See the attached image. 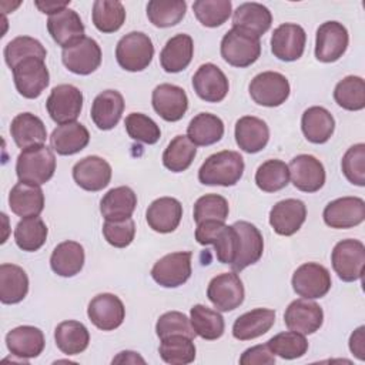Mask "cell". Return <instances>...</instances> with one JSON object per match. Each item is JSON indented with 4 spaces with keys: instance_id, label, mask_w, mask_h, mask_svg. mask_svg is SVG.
<instances>
[{
    "instance_id": "4dcf8cb0",
    "label": "cell",
    "mask_w": 365,
    "mask_h": 365,
    "mask_svg": "<svg viewBox=\"0 0 365 365\" xmlns=\"http://www.w3.org/2000/svg\"><path fill=\"white\" fill-rule=\"evenodd\" d=\"M88 141V130L77 121L57 125L50 135V145L60 155H73L86 148Z\"/></svg>"
},
{
    "instance_id": "4fadbf2b",
    "label": "cell",
    "mask_w": 365,
    "mask_h": 365,
    "mask_svg": "<svg viewBox=\"0 0 365 365\" xmlns=\"http://www.w3.org/2000/svg\"><path fill=\"white\" fill-rule=\"evenodd\" d=\"M190 251L171 252L160 258L151 268L153 279L164 288H175L187 282L191 277Z\"/></svg>"
},
{
    "instance_id": "681fc988",
    "label": "cell",
    "mask_w": 365,
    "mask_h": 365,
    "mask_svg": "<svg viewBox=\"0 0 365 365\" xmlns=\"http://www.w3.org/2000/svg\"><path fill=\"white\" fill-rule=\"evenodd\" d=\"M289 182L288 165L281 160H267L255 173V184L265 192H275L285 188Z\"/></svg>"
},
{
    "instance_id": "d590c367",
    "label": "cell",
    "mask_w": 365,
    "mask_h": 365,
    "mask_svg": "<svg viewBox=\"0 0 365 365\" xmlns=\"http://www.w3.org/2000/svg\"><path fill=\"white\" fill-rule=\"evenodd\" d=\"M135 207L137 195L127 185L111 188L100 201V212L107 221L131 218Z\"/></svg>"
},
{
    "instance_id": "ffe728a7",
    "label": "cell",
    "mask_w": 365,
    "mask_h": 365,
    "mask_svg": "<svg viewBox=\"0 0 365 365\" xmlns=\"http://www.w3.org/2000/svg\"><path fill=\"white\" fill-rule=\"evenodd\" d=\"M192 88L201 100L220 103L228 94L230 83L220 67L212 63H205L200 66L192 76Z\"/></svg>"
},
{
    "instance_id": "ac0fdd59",
    "label": "cell",
    "mask_w": 365,
    "mask_h": 365,
    "mask_svg": "<svg viewBox=\"0 0 365 365\" xmlns=\"http://www.w3.org/2000/svg\"><path fill=\"white\" fill-rule=\"evenodd\" d=\"M232 225L238 234V248L231 268L237 272L255 264L262 257L264 238L259 230L248 221H237Z\"/></svg>"
},
{
    "instance_id": "8d00e7d4",
    "label": "cell",
    "mask_w": 365,
    "mask_h": 365,
    "mask_svg": "<svg viewBox=\"0 0 365 365\" xmlns=\"http://www.w3.org/2000/svg\"><path fill=\"white\" fill-rule=\"evenodd\" d=\"M301 128L309 143L324 144L334 134L335 120L327 108L314 106L304 111L301 118Z\"/></svg>"
},
{
    "instance_id": "e0dca14e",
    "label": "cell",
    "mask_w": 365,
    "mask_h": 365,
    "mask_svg": "<svg viewBox=\"0 0 365 365\" xmlns=\"http://www.w3.org/2000/svg\"><path fill=\"white\" fill-rule=\"evenodd\" d=\"M294 187L304 192H315L325 184V168L322 163L309 154L294 157L288 165Z\"/></svg>"
},
{
    "instance_id": "e575fe53",
    "label": "cell",
    "mask_w": 365,
    "mask_h": 365,
    "mask_svg": "<svg viewBox=\"0 0 365 365\" xmlns=\"http://www.w3.org/2000/svg\"><path fill=\"white\" fill-rule=\"evenodd\" d=\"M275 322V311L255 308L240 315L232 325V335L240 341H250L267 334Z\"/></svg>"
},
{
    "instance_id": "836d02e7",
    "label": "cell",
    "mask_w": 365,
    "mask_h": 365,
    "mask_svg": "<svg viewBox=\"0 0 365 365\" xmlns=\"http://www.w3.org/2000/svg\"><path fill=\"white\" fill-rule=\"evenodd\" d=\"M194 54V43L188 34H175L160 53V64L167 73H180L188 67Z\"/></svg>"
},
{
    "instance_id": "6f0895ef",
    "label": "cell",
    "mask_w": 365,
    "mask_h": 365,
    "mask_svg": "<svg viewBox=\"0 0 365 365\" xmlns=\"http://www.w3.org/2000/svg\"><path fill=\"white\" fill-rule=\"evenodd\" d=\"M155 332L160 339L168 338L171 335H184L192 339L195 338V332L191 327L190 318L178 311H170L163 314L155 324Z\"/></svg>"
},
{
    "instance_id": "c3c4849f",
    "label": "cell",
    "mask_w": 365,
    "mask_h": 365,
    "mask_svg": "<svg viewBox=\"0 0 365 365\" xmlns=\"http://www.w3.org/2000/svg\"><path fill=\"white\" fill-rule=\"evenodd\" d=\"M160 356L171 365H187L195 359V345L192 338L184 335H171L160 339Z\"/></svg>"
},
{
    "instance_id": "d6a6232c",
    "label": "cell",
    "mask_w": 365,
    "mask_h": 365,
    "mask_svg": "<svg viewBox=\"0 0 365 365\" xmlns=\"http://www.w3.org/2000/svg\"><path fill=\"white\" fill-rule=\"evenodd\" d=\"M10 134L16 145L21 150L34 145H41L47 138V130L44 123L31 113L17 114L11 120Z\"/></svg>"
},
{
    "instance_id": "816d5d0a",
    "label": "cell",
    "mask_w": 365,
    "mask_h": 365,
    "mask_svg": "<svg viewBox=\"0 0 365 365\" xmlns=\"http://www.w3.org/2000/svg\"><path fill=\"white\" fill-rule=\"evenodd\" d=\"M267 345L274 355H278L284 359L301 358L308 351V341L302 334L295 331L279 332L274 335L267 342Z\"/></svg>"
},
{
    "instance_id": "bcb514c9",
    "label": "cell",
    "mask_w": 365,
    "mask_h": 365,
    "mask_svg": "<svg viewBox=\"0 0 365 365\" xmlns=\"http://www.w3.org/2000/svg\"><path fill=\"white\" fill-rule=\"evenodd\" d=\"M187 11L184 0H151L147 4V17L155 27H171L178 24Z\"/></svg>"
},
{
    "instance_id": "6125c7cd",
    "label": "cell",
    "mask_w": 365,
    "mask_h": 365,
    "mask_svg": "<svg viewBox=\"0 0 365 365\" xmlns=\"http://www.w3.org/2000/svg\"><path fill=\"white\" fill-rule=\"evenodd\" d=\"M34 4L41 13H47L51 16V14H56V13L61 11L63 9L68 7L70 1H36Z\"/></svg>"
},
{
    "instance_id": "94428289",
    "label": "cell",
    "mask_w": 365,
    "mask_h": 365,
    "mask_svg": "<svg viewBox=\"0 0 365 365\" xmlns=\"http://www.w3.org/2000/svg\"><path fill=\"white\" fill-rule=\"evenodd\" d=\"M365 327H358L349 336V349L359 359H365Z\"/></svg>"
},
{
    "instance_id": "6da1fadb",
    "label": "cell",
    "mask_w": 365,
    "mask_h": 365,
    "mask_svg": "<svg viewBox=\"0 0 365 365\" xmlns=\"http://www.w3.org/2000/svg\"><path fill=\"white\" fill-rule=\"evenodd\" d=\"M244 174V158L240 153L224 150L211 154L198 170V180L204 185H235Z\"/></svg>"
},
{
    "instance_id": "52a82bcc",
    "label": "cell",
    "mask_w": 365,
    "mask_h": 365,
    "mask_svg": "<svg viewBox=\"0 0 365 365\" xmlns=\"http://www.w3.org/2000/svg\"><path fill=\"white\" fill-rule=\"evenodd\" d=\"M248 90L254 103L264 107H278L289 97L291 87L284 74L277 71H262L251 80Z\"/></svg>"
},
{
    "instance_id": "f6af8a7d",
    "label": "cell",
    "mask_w": 365,
    "mask_h": 365,
    "mask_svg": "<svg viewBox=\"0 0 365 365\" xmlns=\"http://www.w3.org/2000/svg\"><path fill=\"white\" fill-rule=\"evenodd\" d=\"M93 24L101 33H114L125 21V9L117 0H97L93 3Z\"/></svg>"
},
{
    "instance_id": "ab89813d",
    "label": "cell",
    "mask_w": 365,
    "mask_h": 365,
    "mask_svg": "<svg viewBox=\"0 0 365 365\" xmlns=\"http://www.w3.org/2000/svg\"><path fill=\"white\" fill-rule=\"evenodd\" d=\"M57 348L66 355H77L87 349L90 334L84 324L78 321H63L54 329Z\"/></svg>"
},
{
    "instance_id": "ee69618b",
    "label": "cell",
    "mask_w": 365,
    "mask_h": 365,
    "mask_svg": "<svg viewBox=\"0 0 365 365\" xmlns=\"http://www.w3.org/2000/svg\"><path fill=\"white\" fill-rule=\"evenodd\" d=\"M195 154V144L187 135H177L164 150L163 164L173 173H182L192 164Z\"/></svg>"
},
{
    "instance_id": "be15d7a7",
    "label": "cell",
    "mask_w": 365,
    "mask_h": 365,
    "mask_svg": "<svg viewBox=\"0 0 365 365\" xmlns=\"http://www.w3.org/2000/svg\"><path fill=\"white\" fill-rule=\"evenodd\" d=\"M113 364H145L144 358L134 351H123L114 359Z\"/></svg>"
},
{
    "instance_id": "83f0119b",
    "label": "cell",
    "mask_w": 365,
    "mask_h": 365,
    "mask_svg": "<svg viewBox=\"0 0 365 365\" xmlns=\"http://www.w3.org/2000/svg\"><path fill=\"white\" fill-rule=\"evenodd\" d=\"M268 140L269 128L264 120L254 115H244L235 123V141L242 151L255 154L265 148Z\"/></svg>"
},
{
    "instance_id": "9f6ffc18",
    "label": "cell",
    "mask_w": 365,
    "mask_h": 365,
    "mask_svg": "<svg viewBox=\"0 0 365 365\" xmlns=\"http://www.w3.org/2000/svg\"><path fill=\"white\" fill-rule=\"evenodd\" d=\"M346 180L358 187L365 185V144L358 143L346 150L341 161Z\"/></svg>"
},
{
    "instance_id": "60d3db41",
    "label": "cell",
    "mask_w": 365,
    "mask_h": 365,
    "mask_svg": "<svg viewBox=\"0 0 365 365\" xmlns=\"http://www.w3.org/2000/svg\"><path fill=\"white\" fill-rule=\"evenodd\" d=\"M224 135V123L211 113L197 114L187 127V137L195 145H211L218 143Z\"/></svg>"
},
{
    "instance_id": "8992f818",
    "label": "cell",
    "mask_w": 365,
    "mask_h": 365,
    "mask_svg": "<svg viewBox=\"0 0 365 365\" xmlns=\"http://www.w3.org/2000/svg\"><path fill=\"white\" fill-rule=\"evenodd\" d=\"M331 262L339 279L345 282L361 279L365 267V245L358 240H342L334 247Z\"/></svg>"
},
{
    "instance_id": "f546056e",
    "label": "cell",
    "mask_w": 365,
    "mask_h": 365,
    "mask_svg": "<svg viewBox=\"0 0 365 365\" xmlns=\"http://www.w3.org/2000/svg\"><path fill=\"white\" fill-rule=\"evenodd\" d=\"M124 111V98L117 90L100 93L91 104V120L100 130H111L117 125Z\"/></svg>"
},
{
    "instance_id": "603a6c76",
    "label": "cell",
    "mask_w": 365,
    "mask_h": 365,
    "mask_svg": "<svg viewBox=\"0 0 365 365\" xmlns=\"http://www.w3.org/2000/svg\"><path fill=\"white\" fill-rule=\"evenodd\" d=\"M73 178L86 191H100L110 184L111 167L104 158L88 155L74 164Z\"/></svg>"
},
{
    "instance_id": "7a4b0ae2",
    "label": "cell",
    "mask_w": 365,
    "mask_h": 365,
    "mask_svg": "<svg viewBox=\"0 0 365 365\" xmlns=\"http://www.w3.org/2000/svg\"><path fill=\"white\" fill-rule=\"evenodd\" d=\"M56 171V157L47 145H34L21 153L16 161V174L19 181L34 185L46 184Z\"/></svg>"
},
{
    "instance_id": "f35d334b",
    "label": "cell",
    "mask_w": 365,
    "mask_h": 365,
    "mask_svg": "<svg viewBox=\"0 0 365 365\" xmlns=\"http://www.w3.org/2000/svg\"><path fill=\"white\" fill-rule=\"evenodd\" d=\"M29 292V277L26 271L14 264L0 265V301L3 304H17Z\"/></svg>"
},
{
    "instance_id": "74e56055",
    "label": "cell",
    "mask_w": 365,
    "mask_h": 365,
    "mask_svg": "<svg viewBox=\"0 0 365 365\" xmlns=\"http://www.w3.org/2000/svg\"><path fill=\"white\" fill-rule=\"evenodd\" d=\"M84 248L80 242H60L51 252L50 267L60 277H74L84 267Z\"/></svg>"
},
{
    "instance_id": "7402d4cb",
    "label": "cell",
    "mask_w": 365,
    "mask_h": 365,
    "mask_svg": "<svg viewBox=\"0 0 365 365\" xmlns=\"http://www.w3.org/2000/svg\"><path fill=\"white\" fill-rule=\"evenodd\" d=\"M151 103L154 111L165 121H178L188 108V97L185 91L175 84H160L153 90Z\"/></svg>"
},
{
    "instance_id": "8fae6325",
    "label": "cell",
    "mask_w": 365,
    "mask_h": 365,
    "mask_svg": "<svg viewBox=\"0 0 365 365\" xmlns=\"http://www.w3.org/2000/svg\"><path fill=\"white\" fill-rule=\"evenodd\" d=\"M13 80L24 98H37L48 86L50 74L43 58L31 57L13 68Z\"/></svg>"
},
{
    "instance_id": "f5cc1de1",
    "label": "cell",
    "mask_w": 365,
    "mask_h": 365,
    "mask_svg": "<svg viewBox=\"0 0 365 365\" xmlns=\"http://www.w3.org/2000/svg\"><path fill=\"white\" fill-rule=\"evenodd\" d=\"M197 20L205 27H218L224 24L232 11L230 0H197L192 4Z\"/></svg>"
},
{
    "instance_id": "9a60e30c",
    "label": "cell",
    "mask_w": 365,
    "mask_h": 365,
    "mask_svg": "<svg viewBox=\"0 0 365 365\" xmlns=\"http://www.w3.org/2000/svg\"><path fill=\"white\" fill-rule=\"evenodd\" d=\"M324 222L336 230L352 228L365 220V201L359 197H342L331 201L322 212Z\"/></svg>"
},
{
    "instance_id": "b9f144b4",
    "label": "cell",
    "mask_w": 365,
    "mask_h": 365,
    "mask_svg": "<svg viewBox=\"0 0 365 365\" xmlns=\"http://www.w3.org/2000/svg\"><path fill=\"white\" fill-rule=\"evenodd\" d=\"M190 322L195 335L207 341H214L222 336L225 324L218 311H214L205 305L197 304L190 311Z\"/></svg>"
},
{
    "instance_id": "db71d44e",
    "label": "cell",
    "mask_w": 365,
    "mask_h": 365,
    "mask_svg": "<svg viewBox=\"0 0 365 365\" xmlns=\"http://www.w3.org/2000/svg\"><path fill=\"white\" fill-rule=\"evenodd\" d=\"M228 201L218 194H205L194 204L192 217L197 224L204 221H225L228 218Z\"/></svg>"
},
{
    "instance_id": "4316f807",
    "label": "cell",
    "mask_w": 365,
    "mask_h": 365,
    "mask_svg": "<svg viewBox=\"0 0 365 365\" xmlns=\"http://www.w3.org/2000/svg\"><path fill=\"white\" fill-rule=\"evenodd\" d=\"M47 30L51 38L63 48L84 37V24L80 16L68 7L48 16Z\"/></svg>"
},
{
    "instance_id": "484cf974",
    "label": "cell",
    "mask_w": 365,
    "mask_h": 365,
    "mask_svg": "<svg viewBox=\"0 0 365 365\" xmlns=\"http://www.w3.org/2000/svg\"><path fill=\"white\" fill-rule=\"evenodd\" d=\"M182 205L177 198L161 197L154 200L145 212L148 227L160 234L173 232L181 221Z\"/></svg>"
},
{
    "instance_id": "9c48e42d",
    "label": "cell",
    "mask_w": 365,
    "mask_h": 365,
    "mask_svg": "<svg viewBox=\"0 0 365 365\" xmlns=\"http://www.w3.org/2000/svg\"><path fill=\"white\" fill-rule=\"evenodd\" d=\"M46 108L51 120L58 125L73 123L81 113L83 93L73 84H58L51 90Z\"/></svg>"
},
{
    "instance_id": "3957f363",
    "label": "cell",
    "mask_w": 365,
    "mask_h": 365,
    "mask_svg": "<svg viewBox=\"0 0 365 365\" xmlns=\"http://www.w3.org/2000/svg\"><path fill=\"white\" fill-rule=\"evenodd\" d=\"M195 240L201 245H214L217 259L222 264H232L238 248V234L234 225L222 221H204L197 224Z\"/></svg>"
},
{
    "instance_id": "ba28073f",
    "label": "cell",
    "mask_w": 365,
    "mask_h": 365,
    "mask_svg": "<svg viewBox=\"0 0 365 365\" xmlns=\"http://www.w3.org/2000/svg\"><path fill=\"white\" fill-rule=\"evenodd\" d=\"M61 60L68 71L88 76L101 64V48L94 38L84 36L63 48Z\"/></svg>"
},
{
    "instance_id": "91938a15",
    "label": "cell",
    "mask_w": 365,
    "mask_h": 365,
    "mask_svg": "<svg viewBox=\"0 0 365 365\" xmlns=\"http://www.w3.org/2000/svg\"><path fill=\"white\" fill-rule=\"evenodd\" d=\"M241 365H274L275 355L271 352L267 344L255 345L245 349L240 358Z\"/></svg>"
},
{
    "instance_id": "277c9868",
    "label": "cell",
    "mask_w": 365,
    "mask_h": 365,
    "mask_svg": "<svg viewBox=\"0 0 365 365\" xmlns=\"http://www.w3.org/2000/svg\"><path fill=\"white\" fill-rule=\"evenodd\" d=\"M221 57L234 67H248L261 56L259 37L238 29L228 30L221 40Z\"/></svg>"
},
{
    "instance_id": "680465c9",
    "label": "cell",
    "mask_w": 365,
    "mask_h": 365,
    "mask_svg": "<svg viewBox=\"0 0 365 365\" xmlns=\"http://www.w3.org/2000/svg\"><path fill=\"white\" fill-rule=\"evenodd\" d=\"M103 235L106 241L115 248L128 247L135 235V224L131 218L107 221L103 224Z\"/></svg>"
},
{
    "instance_id": "7dc6e473",
    "label": "cell",
    "mask_w": 365,
    "mask_h": 365,
    "mask_svg": "<svg viewBox=\"0 0 365 365\" xmlns=\"http://www.w3.org/2000/svg\"><path fill=\"white\" fill-rule=\"evenodd\" d=\"M335 103L349 111H359L365 107V81L358 76H346L334 88Z\"/></svg>"
},
{
    "instance_id": "cb8c5ba5",
    "label": "cell",
    "mask_w": 365,
    "mask_h": 365,
    "mask_svg": "<svg viewBox=\"0 0 365 365\" xmlns=\"http://www.w3.org/2000/svg\"><path fill=\"white\" fill-rule=\"evenodd\" d=\"M307 218V207L301 200L287 198L278 201L269 211V224L279 235L295 234Z\"/></svg>"
},
{
    "instance_id": "44dd1931",
    "label": "cell",
    "mask_w": 365,
    "mask_h": 365,
    "mask_svg": "<svg viewBox=\"0 0 365 365\" xmlns=\"http://www.w3.org/2000/svg\"><path fill=\"white\" fill-rule=\"evenodd\" d=\"M305 41L307 34L301 26L284 23L272 33L271 51L278 60L295 61L304 54Z\"/></svg>"
},
{
    "instance_id": "11a10c76",
    "label": "cell",
    "mask_w": 365,
    "mask_h": 365,
    "mask_svg": "<svg viewBox=\"0 0 365 365\" xmlns=\"http://www.w3.org/2000/svg\"><path fill=\"white\" fill-rule=\"evenodd\" d=\"M124 125L128 137L144 144H155L161 137V131L157 123L143 113L128 114L125 117Z\"/></svg>"
},
{
    "instance_id": "d4e9b609",
    "label": "cell",
    "mask_w": 365,
    "mask_h": 365,
    "mask_svg": "<svg viewBox=\"0 0 365 365\" xmlns=\"http://www.w3.org/2000/svg\"><path fill=\"white\" fill-rule=\"evenodd\" d=\"M6 345L13 356L27 362V359L36 358L43 352L46 341L41 329L31 325H21L7 332Z\"/></svg>"
},
{
    "instance_id": "7bdbcfd3",
    "label": "cell",
    "mask_w": 365,
    "mask_h": 365,
    "mask_svg": "<svg viewBox=\"0 0 365 365\" xmlns=\"http://www.w3.org/2000/svg\"><path fill=\"white\" fill-rule=\"evenodd\" d=\"M47 234V225L40 217H27L17 222L14 228V241L20 250L34 252L44 245Z\"/></svg>"
},
{
    "instance_id": "30bf717a",
    "label": "cell",
    "mask_w": 365,
    "mask_h": 365,
    "mask_svg": "<svg viewBox=\"0 0 365 365\" xmlns=\"http://www.w3.org/2000/svg\"><path fill=\"white\" fill-rule=\"evenodd\" d=\"M294 291L307 299L322 298L332 285L329 271L318 262H305L299 265L292 275Z\"/></svg>"
},
{
    "instance_id": "7c38bea8",
    "label": "cell",
    "mask_w": 365,
    "mask_h": 365,
    "mask_svg": "<svg viewBox=\"0 0 365 365\" xmlns=\"http://www.w3.org/2000/svg\"><path fill=\"white\" fill-rule=\"evenodd\" d=\"M207 297L218 311H234L244 302L245 291L242 281L235 271L220 274L210 281Z\"/></svg>"
},
{
    "instance_id": "f907efd6",
    "label": "cell",
    "mask_w": 365,
    "mask_h": 365,
    "mask_svg": "<svg viewBox=\"0 0 365 365\" xmlns=\"http://www.w3.org/2000/svg\"><path fill=\"white\" fill-rule=\"evenodd\" d=\"M47 51L44 48V46L29 36H19L16 38H13L11 41L7 43V46L4 47V60L6 64L13 70L19 63L31 58V57H37V58H46Z\"/></svg>"
},
{
    "instance_id": "d6986e66",
    "label": "cell",
    "mask_w": 365,
    "mask_h": 365,
    "mask_svg": "<svg viewBox=\"0 0 365 365\" xmlns=\"http://www.w3.org/2000/svg\"><path fill=\"white\" fill-rule=\"evenodd\" d=\"M90 321L101 331H113L118 328L125 318L123 301L110 292L96 295L87 308Z\"/></svg>"
},
{
    "instance_id": "1f68e13d",
    "label": "cell",
    "mask_w": 365,
    "mask_h": 365,
    "mask_svg": "<svg viewBox=\"0 0 365 365\" xmlns=\"http://www.w3.org/2000/svg\"><path fill=\"white\" fill-rule=\"evenodd\" d=\"M9 207L19 217H38L44 208V194L40 185L19 181L9 194Z\"/></svg>"
},
{
    "instance_id": "2e32d148",
    "label": "cell",
    "mask_w": 365,
    "mask_h": 365,
    "mask_svg": "<svg viewBox=\"0 0 365 365\" xmlns=\"http://www.w3.org/2000/svg\"><path fill=\"white\" fill-rule=\"evenodd\" d=\"M284 322L289 331L311 335L321 328L324 322V311L317 302L299 298L287 307Z\"/></svg>"
},
{
    "instance_id": "5bb4252c",
    "label": "cell",
    "mask_w": 365,
    "mask_h": 365,
    "mask_svg": "<svg viewBox=\"0 0 365 365\" xmlns=\"http://www.w3.org/2000/svg\"><path fill=\"white\" fill-rule=\"evenodd\" d=\"M349 43L346 27L339 21H325L317 30L315 57L322 63L339 60Z\"/></svg>"
},
{
    "instance_id": "5b68a950",
    "label": "cell",
    "mask_w": 365,
    "mask_h": 365,
    "mask_svg": "<svg viewBox=\"0 0 365 365\" xmlns=\"http://www.w3.org/2000/svg\"><path fill=\"white\" fill-rule=\"evenodd\" d=\"M154 57L151 38L141 31H131L123 36L115 47V58L121 68L127 71L145 70Z\"/></svg>"
},
{
    "instance_id": "f1b7e54d",
    "label": "cell",
    "mask_w": 365,
    "mask_h": 365,
    "mask_svg": "<svg viewBox=\"0 0 365 365\" xmlns=\"http://www.w3.org/2000/svg\"><path fill=\"white\" fill-rule=\"evenodd\" d=\"M272 23L271 11L259 3H242L232 14V27L261 37L267 33Z\"/></svg>"
}]
</instances>
